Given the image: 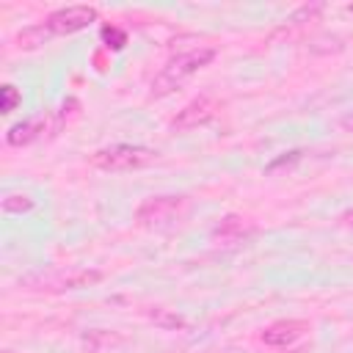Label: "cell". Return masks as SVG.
Returning a JSON list of instances; mask_svg holds the SVG:
<instances>
[{"instance_id":"5","label":"cell","mask_w":353,"mask_h":353,"mask_svg":"<svg viewBox=\"0 0 353 353\" xmlns=\"http://www.w3.org/2000/svg\"><path fill=\"white\" fill-rule=\"evenodd\" d=\"M212 113H215V99H212V97H199V99L188 102V105L171 119V130H179V132L193 130V127L210 121Z\"/></svg>"},{"instance_id":"12","label":"cell","mask_w":353,"mask_h":353,"mask_svg":"<svg viewBox=\"0 0 353 353\" xmlns=\"http://www.w3.org/2000/svg\"><path fill=\"white\" fill-rule=\"evenodd\" d=\"M3 210L6 212H14V215H22V212H30L33 210V199L28 193H8L3 199Z\"/></svg>"},{"instance_id":"17","label":"cell","mask_w":353,"mask_h":353,"mask_svg":"<svg viewBox=\"0 0 353 353\" xmlns=\"http://www.w3.org/2000/svg\"><path fill=\"white\" fill-rule=\"evenodd\" d=\"M342 223H345V226H350V229H353V210H347V212H345V215H342Z\"/></svg>"},{"instance_id":"9","label":"cell","mask_w":353,"mask_h":353,"mask_svg":"<svg viewBox=\"0 0 353 353\" xmlns=\"http://www.w3.org/2000/svg\"><path fill=\"white\" fill-rule=\"evenodd\" d=\"M99 279H102V273H99V270H69V273H61V276H58V287L77 290V287L97 284Z\"/></svg>"},{"instance_id":"7","label":"cell","mask_w":353,"mask_h":353,"mask_svg":"<svg viewBox=\"0 0 353 353\" xmlns=\"http://www.w3.org/2000/svg\"><path fill=\"white\" fill-rule=\"evenodd\" d=\"M254 232L251 221L243 218V215H226L215 223L212 229V240L221 243V245H234V243H243L248 234Z\"/></svg>"},{"instance_id":"6","label":"cell","mask_w":353,"mask_h":353,"mask_svg":"<svg viewBox=\"0 0 353 353\" xmlns=\"http://www.w3.org/2000/svg\"><path fill=\"white\" fill-rule=\"evenodd\" d=\"M306 331H309V323L306 320H279V323H270L262 331V342L265 345H273V347H287V345L298 342Z\"/></svg>"},{"instance_id":"15","label":"cell","mask_w":353,"mask_h":353,"mask_svg":"<svg viewBox=\"0 0 353 353\" xmlns=\"http://www.w3.org/2000/svg\"><path fill=\"white\" fill-rule=\"evenodd\" d=\"M102 39H105V41H108V47H113V50H121V47L127 44V33H124V30H119V28H113V25L102 28Z\"/></svg>"},{"instance_id":"8","label":"cell","mask_w":353,"mask_h":353,"mask_svg":"<svg viewBox=\"0 0 353 353\" xmlns=\"http://www.w3.org/2000/svg\"><path fill=\"white\" fill-rule=\"evenodd\" d=\"M41 132H44V116H36V119H25V121L14 124L8 130V135H6V141L11 146H25V143L36 141Z\"/></svg>"},{"instance_id":"18","label":"cell","mask_w":353,"mask_h":353,"mask_svg":"<svg viewBox=\"0 0 353 353\" xmlns=\"http://www.w3.org/2000/svg\"><path fill=\"white\" fill-rule=\"evenodd\" d=\"M3 353H14V350H3Z\"/></svg>"},{"instance_id":"10","label":"cell","mask_w":353,"mask_h":353,"mask_svg":"<svg viewBox=\"0 0 353 353\" xmlns=\"http://www.w3.org/2000/svg\"><path fill=\"white\" fill-rule=\"evenodd\" d=\"M50 36H52V33H50V30H47V25L41 22V25L25 28V30L17 36V47H19V50H36V47H41Z\"/></svg>"},{"instance_id":"16","label":"cell","mask_w":353,"mask_h":353,"mask_svg":"<svg viewBox=\"0 0 353 353\" xmlns=\"http://www.w3.org/2000/svg\"><path fill=\"white\" fill-rule=\"evenodd\" d=\"M342 127H345V130H353V110L342 116Z\"/></svg>"},{"instance_id":"14","label":"cell","mask_w":353,"mask_h":353,"mask_svg":"<svg viewBox=\"0 0 353 353\" xmlns=\"http://www.w3.org/2000/svg\"><path fill=\"white\" fill-rule=\"evenodd\" d=\"M19 99H22V97H19V91H17L14 85H3V88H0V110H3V113H11V110L19 105Z\"/></svg>"},{"instance_id":"2","label":"cell","mask_w":353,"mask_h":353,"mask_svg":"<svg viewBox=\"0 0 353 353\" xmlns=\"http://www.w3.org/2000/svg\"><path fill=\"white\" fill-rule=\"evenodd\" d=\"M154 160H157V152L149 146H138V143H113L91 154V165L102 171H135Z\"/></svg>"},{"instance_id":"1","label":"cell","mask_w":353,"mask_h":353,"mask_svg":"<svg viewBox=\"0 0 353 353\" xmlns=\"http://www.w3.org/2000/svg\"><path fill=\"white\" fill-rule=\"evenodd\" d=\"M212 58H215V50L212 47H193L188 52L174 55L160 69V74L152 80V97H165V94L176 91L188 77H193L199 69H204Z\"/></svg>"},{"instance_id":"13","label":"cell","mask_w":353,"mask_h":353,"mask_svg":"<svg viewBox=\"0 0 353 353\" xmlns=\"http://www.w3.org/2000/svg\"><path fill=\"white\" fill-rule=\"evenodd\" d=\"M149 317H152L160 328H179V325H182V317L174 314L171 309H163V306H154V309L149 312Z\"/></svg>"},{"instance_id":"3","label":"cell","mask_w":353,"mask_h":353,"mask_svg":"<svg viewBox=\"0 0 353 353\" xmlns=\"http://www.w3.org/2000/svg\"><path fill=\"white\" fill-rule=\"evenodd\" d=\"M185 210L182 196H152L135 210V221L146 229H163L171 226Z\"/></svg>"},{"instance_id":"4","label":"cell","mask_w":353,"mask_h":353,"mask_svg":"<svg viewBox=\"0 0 353 353\" xmlns=\"http://www.w3.org/2000/svg\"><path fill=\"white\" fill-rule=\"evenodd\" d=\"M97 19V8L94 6H66V8H58L52 11L44 25L52 36H63V33H77L83 28H88L91 22Z\"/></svg>"},{"instance_id":"11","label":"cell","mask_w":353,"mask_h":353,"mask_svg":"<svg viewBox=\"0 0 353 353\" xmlns=\"http://www.w3.org/2000/svg\"><path fill=\"white\" fill-rule=\"evenodd\" d=\"M113 342H116V336L113 334H105V331H88L83 336V345H85L88 353H105Z\"/></svg>"}]
</instances>
